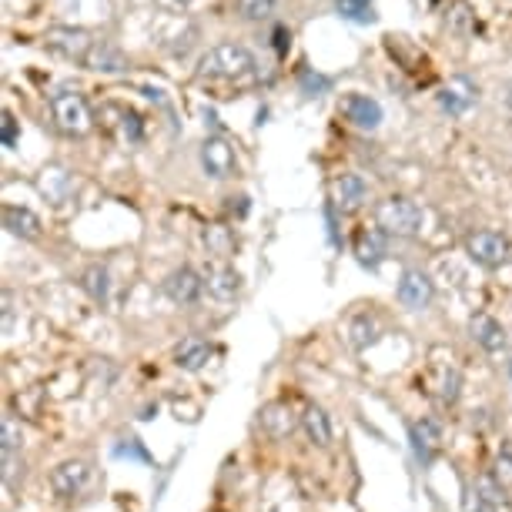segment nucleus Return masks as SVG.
Masks as SVG:
<instances>
[{"instance_id":"27","label":"nucleus","mask_w":512,"mask_h":512,"mask_svg":"<svg viewBox=\"0 0 512 512\" xmlns=\"http://www.w3.org/2000/svg\"><path fill=\"white\" fill-rule=\"evenodd\" d=\"M338 14L342 17H352V21H372V7H369V0H338Z\"/></svg>"},{"instance_id":"1","label":"nucleus","mask_w":512,"mask_h":512,"mask_svg":"<svg viewBox=\"0 0 512 512\" xmlns=\"http://www.w3.org/2000/svg\"><path fill=\"white\" fill-rule=\"evenodd\" d=\"M251 71H255V54H251L245 44H235V41L215 44L198 64L201 81H241V77H248Z\"/></svg>"},{"instance_id":"30","label":"nucleus","mask_w":512,"mask_h":512,"mask_svg":"<svg viewBox=\"0 0 512 512\" xmlns=\"http://www.w3.org/2000/svg\"><path fill=\"white\" fill-rule=\"evenodd\" d=\"M17 138H21V131H17V118L11 111H4V121H0V141H4V148H14Z\"/></svg>"},{"instance_id":"19","label":"nucleus","mask_w":512,"mask_h":512,"mask_svg":"<svg viewBox=\"0 0 512 512\" xmlns=\"http://www.w3.org/2000/svg\"><path fill=\"white\" fill-rule=\"evenodd\" d=\"M208 292L218 302H231L241 292V275L231 265H211L208 268Z\"/></svg>"},{"instance_id":"5","label":"nucleus","mask_w":512,"mask_h":512,"mask_svg":"<svg viewBox=\"0 0 512 512\" xmlns=\"http://www.w3.org/2000/svg\"><path fill=\"white\" fill-rule=\"evenodd\" d=\"M201 168H205L208 178L225 181L238 175V151L225 134H211L201 144Z\"/></svg>"},{"instance_id":"25","label":"nucleus","mask_w":512,"mask_h":512,"mask_svg":"<svg viewBox=\"0 0 512 512\" xmlns=\"http://www.w3.org/2000/svg\"><path fill=\"white\" fill-rule=\"evenodd\" d=\"M275 11V0H238V14L245 21H265Z\"/></svg>"},{"instance_id":"17","label":"nucleus","mask_w":512,"mask_h":512,"mask_svg":"<svg viewBox=\"0 0 512 512\" xmlns=\"http://www.w3.org/2000/svg\"><path fill=\"white\" fill-rule=\"evenodd\" d=\"M4 228L11 231L14 238H27V241H34L37 235H41V218L34 215L31 208H24V205H4Z\"/></svg>"},{"instance_id":"22","label":"nucleus","mask_w":512,"mask_h":512,"mask_svg":"<svg viewBox=\"0 0 512 512\" xmlns=\"http://www.w3.org/2000/svg\"><path fill=\"white\" fill-rule=\"evenodd\" d=\"M382 332V325H379V318L369 315V312H359L349 322V345L355 352H362V349H369V345H375V338H379Z\"/></svg>"},{"instance_id":"16","label":"nucleus","mask_w":512,"mask_h":512,"mask_svg":"<svg viewBox=\"0 0 512 512\" xmlns=\"http://www.w3.org/2000/svg\"><path fill=\"white\" fill-rule=\"evenodd\" d=\"M365 201H369V185H365L362 175L355 171H345V175L335 178V205L349 215V211H359Z\"/></svg>"},{"instance_id":"18","label":"nucleus","mask_w":512,"mask_h":512,"mask_svg":"<svg viewBox=\"0 0 512 512\" xmlns=\"http://www.w3.org/2000/svg\"><path fill=\"white\" fill-rule=\"evenodd\" d=\"M298 425H302V422L295 419V412L288 409L285 402H272V405H265V409H262V429L272 439H288Z\"/></svg>"},{"instance_id":"10","label":"nucleus","mask_w":512,"mask_h":512,"mask_svg":"<svg viewBox=\"0 0 512 512\" xmlns=\"http://www.w3.org/2000/svg\"><path fill=\"white\" fill-rule=\"evenodd\" d=\"M88 479H91V462L67 459L51 472V489H54L57 499H74L77 492L88 486Z\"/></svg>"},{"instance_id":"21","label":"nucleus","mask_w":512,"mask_h":512,"mask_svg":"<svg viewBox=\"0 0 512 512\" xmlns=\"http://www.w3.org/2000/svg\"><path fill=\"white\" fill-rule=\"evenodd\" d=\"M302 429L305 436L315 442L318 449H328L332 446V422H328L325 409H318V405H308L305 415H302Z\"/></svg>"},{"instance_id":"33","label":"nucleus","mask_w":512,"mask_h":512,"mask_svg":"<svg viewBox=\"0 0 512 512\" xmlns=\"http://www.w3.org/2000/svg\"><path fill=\"white\" fill-rule=\"evenodd\" d=\"M502 101H506V108L512 111V81H506V88H502Z\"/></svg>"},{"instance_id":"26","label":"nucleus","mask_w":512,"mask_h":512,"mask_svg":"<svg viewBox=\"0 0 512 512\" xmlns=\"http://www.w3.org/2000/svg\"><path fill=\"white\" fill-rule=\"evenodd\" d=\"M462 512H496V506H492L479 492L476 482H472V486H466V492H462Z\"/></svg>"},{"instance_id":"13","label":"nucleus","mask_w":512,"mask_h":512,"mask_svg":"<svg viewBox=\"0 0 512 512\" xmlns=\"http://www.w3.org/2000/svg\"><path fill=\"white\" fill-rule=\"evenodd\" d=\"M409 439H412L415 459H419L422 466H432L436 452L442 449V425L436 419H422V422H415L409 429Z\"/></svg>"},{"instance_id":"28","label":"nucleus","mask_w":512,"mask_h":512,"mask_svg":"<svg viewBox=\"0 0 512 512\" xmlns=\"http://www.w3.org/2000/svg\"><path fill=\"white\" fill-rule=\"evenodd\" d=\"M459 392H462V375H459V369H449L446 379H442V392H439L442 405H456Z\"/></svg>"},{"instance_id":"3","label":"nucleus","mask_w":512,"mask_h":512,"mask_svg":"<svg viewBox=\"0 0 512 512\" xmlns=\"http://www.w3.org/2000/svg\"><path fill=\"white\" fill-rule=\"evenodd\" d=\"M51 114H54L57 128L64 134H71V138H81V134H88L94 128L91 104L81 91H71V88L57 91L51 98Z\"/></svg>"},{"instance_id":"15","label":"nucleus","mask_w":512,"mask_h":512,"mask_svg":"<svg viewBox=\"0 0 512 512\" xmlns=\"http://www.w3.org/2000/svg\"><path fill=\"white\" fill-rule=\"evenodd\" d=\"M469 332H472V338H476V345H482L489 355H496L509 345V335H506V328H502V322H496V318L486 315V312L469 318Z\"/></svg>"},{"instance_id":"9","label":"nucleus","mask_w":512,"mask_h":512,"mask_svg":"<svg viewBox=\"0 0 512 512\" xmlns=\"http://www.w3.org/2000/svg\"><path fill=\"white\" fill-rule=\"evenodd\" d=\"M479 98V88H476V81L466 74H456V77H449L446 84H442V91H439V108L449 114V118H462L472 104H476Z\"/></svg>"},{"instance_id":"8","label":"nucleus","mask_w":512,"mask_h":512,"mask_svg":"<svg viewBox=\"0 0 512 512\" xmlns=\"http://www.w3.org/2000/svg\"><path fill=\"white\" fill-rule=\"evenodd\" d=\"M395 295H399V302L405 308L422 312V308H429L432 298H436V282H432L422 268H405L402 278H399V288H395Z\"/></svg>"},{"instance_id":"11","label":"nucleus","mask_w":512,"mask_h":512,"mask_svg":"<svg viewBox=\"0 0 512 512\" xmlns=\"http://www.w3.org/2000/svg\"><path fill=\"white\" fill-rule=\"evenodd\" d=\"M342 114L349 118L359 131H375L382 124V104L369 98V94H345Z\"/></svg>"},{"instance_id":"4","label":"nucleus","mask_w":512,"mask_h":512,"mask_svg":"<svg viewBox=\"0 0 512 512\" xmlns=\"http://www.w3.org/2000/svg\"><path fill=\"white\" fill-rule=\"evenodd\" d=\"M466 255L479 268H489V272H496V268H502L512 258V241L502 235V231L482 228V231H476V235L466 238Z\"/></svg>"},{"instance_id":"24","label":"nucleus","mask_w":512,"mask_h":512,"mask_svg":"<svg viewBox=\"0 0 512 512\" xmlns=\"http://www.w3.org/2000/svg\"><path fill=\"white\" fill-rule=\"evenodd\" d=\"M476 486H479V492L482 496H486L492 506H509V496H506V486H502V482L496 479V476H479L476 479Z\"/></svg>"},{"instance_id":"14","label":"nucleus","mask_w":512,"mask_h":512,"mask_svg":"<svg viewBox=\"0 0 512 512\" xmlns=\"http://www.w3.org/2000/svg\"><path fill=\"white\" fill-rule=\"evenodd\" d=\"M88 71H98V74H124L128 71V57H124V51L118 44L111 41H94V47L88 51V57H84V64Z\"/></svg>"},{"instance_id":"2","label":"nucleus","mask_w":512,"mask_h":512,"mask_svg":"<svg viewBox=\"0 0 512 512\" xmlns=\"http://www.w3.org/2000/svg\"><path fill=\"white\" fill-rule=\"evenodd\" d=\"M375 225L395 238H415L425 225V211L419 201L405 195H389L375 205Z\"/></svg>"},{"instance_id":"23","label":"nucleus","mask_w":512,"mask_h":512,"mask_svg":"<svg viewBox=\"0 0 512 512\" xmlns=\"http://www.w3.org/2000/svg\"><path fill=\"white\" fill-rule=\"evenodd\" d=\"M81 288L91 295V302L108 305V295H111V275H108V268L91 265L88 272L81 275Z\"/></svg>"},{"instance_id":"7","label":"nucleus","mask_w":512,"mask_h":512,"mask_svg":"<svg viewBox=\"0 0 512 512\" xmlns=\"http://www.w3.org/2000/svg\"><path fill=\"white\" fill-rule=\"evenodd\" d=\"M205 278H201L195 268L191 265H181V268H175L168 278H164V285H161V292L171 298L175 305H181V308H188V305H198V298L205 295Z\"/></svg>"},{"instance_id":"32","label":"nucleus","mask_w":512,"mask_h":512,"mask_svg":"<svg viewBox=\"0 0 512 512\" xmlns=\"http://www.w3.org/2000/svg\"><path fill=\"white\" fill-rule=\"evenodd\" d=\"M302 88H305V91H325V88H328V81H325V77L302 74Z\"/></svg>"},{"instance_id":"6","label":"nucleus","mask_w":512,"mask_h":512,"mask_svg":"<svg viewBox=\"0 0 512 512\" xmlns=\"http://www.w3.org/2000/svg\"><path fill=\"white\" fill-rule=\"evenodd\" d=\"M94 41H98V37H91L88 31H81V27H51L44 37V44L51 47L54 54H61L67 61H77V64H84V57H88Z\"/></svg>"},{"instance_id":"31","label":"nucleus","mask_w":512,"mask_h":512,"mask_svg":"<svg viewBox=\"0 0 512 512\" xmlns=\"http://www.w3.org/2000/svg\"><path fill=\"white\" fill-rule=\"evenodd\" d=\"M114 456H118V459L128 456V459H141V462H148V452L141 449V442H138V439H128V446H114Z\"/></svg>"},{"instance_id":"20","label":"nucleus","mask_w":512,"mask_h":512,"mask_svg":"<svg viewBox=\"0 0 512 512\" xmlns=\"http://www.w3.org/2000/svg\"><path fill=\"white\" fill-rule=\"evenodd\" d=\"M211 342H205V338H185L181 342V349L175 352V362H178V369H185V372H198V369H205L208 359H211Z\"/></svg>"},{"instance_id":"12","label":"nucleus","mask_w":512,"mask_h":512,"mask_svg":"<svg viewBox=\"0 0 512 512\" xmlns=\"http://www.w3.org/2000/svg\"><path fill=\"white\" fill-rule=\"evenodd\" d=\"M389 231H382L379 225L375 228H365L355 235V258H359V265L365 268H379L385 262V255H389Z\"/></svg>"},{"instance_id":"29","label":"nucleus","mask_w":512,"mask_h":512,"mask_svg":"<svg viewBox=\"0 0 512 512\" xmlns=\"http://www.w3.org/2000/svg\"><path fill=\"white\" fill-rule=\"evenodd\" d=\"M492 476H496L502 486H512V449L509 446H502L499 449V456H496V469H492Z\"/></svg>"}]
</instances>
